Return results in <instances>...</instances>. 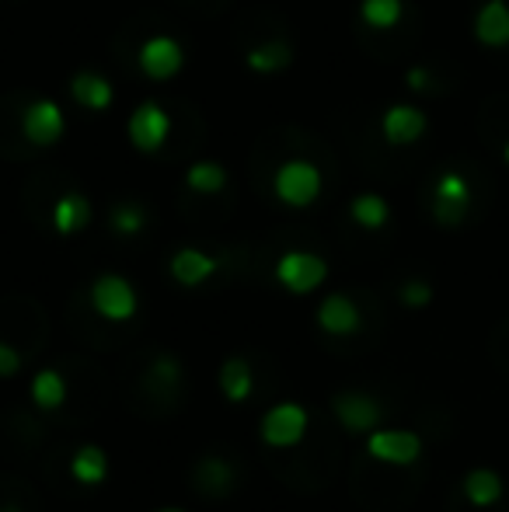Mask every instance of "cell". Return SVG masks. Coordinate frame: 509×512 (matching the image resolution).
Here are the masks:
<instances>
[{"mask_svg": "<svg viewBox=\"0 0 509 512\" xmlns=\"http://www.w3.org/2000/svg\"><path fill=\"white\" fill-rule=\"evenodd\" d=\"M70 474L81 485H98V481L109 478V457L98 446H81V450L70 457Z\"/></svg>", "mask_w": 509, "mask_h": 512, "instance_id": "cb8c5ba5", "label": "cell"}, {"mask_svg": "<svg viewBox=\"0 0 509 512\" xmlns=\"http://www.w3.org/2000/svg\"><path fill=\"white\" fill-rule=\"evenodd\" d=\"M471 182L461 171H443L433 182L429 192V209H433V220L440 227H461L471 213Z\"/></svg>", "mask_w": 509, "mask_h": 512, "instance_id": "7a4b0ae2", "label": "cell"}, {"mask_svg": "<svg viewBox=\"0 0 509 512\" xmlns=\"http://www.w3.org/2000/svg\"><path fill=\"white\" fill-rule=\"evenodd\" d=\"M332 415L339 418V425L346 432H374L377 422L384 418V408L377 405V398L360 391H346L332 398Z\"/></svg>", "mask_w": 509, "mask_h": 512, "instance_id": "7c38bea8", "label": "cell"}, {"mask_svg": "<svg viewBox=\"0 0 509 512\" xmlns=\"http://www.w3.org/2000/svg\"><path fill=\"white\" fill-rule=\"evenodd\" d=\"M185 189L199 196H217L227 189V168L220 161H196L185 171Z\"/></svg>", "mask_w": 509, "mask_h": 512, "instance_id": "603a6c76", "label": "cell"}, {"mask_svg": "<svg viewBox=\"0 0 509 512\" xmlns=\"http://www.w3.org/2000/svg\"><path fill=\"white\" fill-rule=\"evenodd\" d=\"M475 42L485 49H506L509 46V0H485L471 21Z\"/></svg>", "mask_w": 509, "mask_h": 512, "instance_id": "5bb4252c", "label": "cell"}, {"mask_svg": "<svg viewBox=\"0 0 509 512\" xmlns=\"http://www.w3.org/2000/svg\"><path fill=\"white\" fill-rule=\"evenodd\" d=\"M293 46L286 39H269V42H258L255 49H248L245 53V67L252 70V74H283L286 67L293 63Z\"/></svg>", "mask_w": 509, "mask_h": 512, "instance_id": "d6986e66", "label": "cell"}, {"mask_svg": "<svg viewBox=\"0 0 509 512\" xmlns=\"http://www.w3.org/2000/svg\"><path fill=\"white\" fill-rule=\"evenodd\" d=\"M318 328L335 338L356 335V331H360V307H356V300L346 297V293L325 297L318 307Z\"/></svg>", "mask_w": 509, "mask_h": 512, "instance_id": "9a60e30c", "label": "cell"}, {"mask_svg": "<svg viewBox=\"0 0 509 512\" xmlns=\"http://www.w3.org/2000/svg\"><path fill=\"white\" fill-rule=\"evenodd\" d=\"M49 223L60 237H74L81 230L91 227V199L81 196V192H63L53 203V213H49Z\"/></svg>", "mask_w": 509, "mask_h": 512, "instance_id": "e0dca14e", "label": "cell"}, {"mask_svg": "<svg viewBox=\"0 0 509 512\" xmlns=\"http://www.w3.org/2000/svg\"><path fill=\"white\" fill-rule=\"evenodd\" d=\"M21 370V349L0 338V377H14Z\"/></svg>", "mask_w": 509, "mask_h": 512, "instance_id": "f1b7e54d", "label": "cell"}, {"mask_svg": "<svg viewBox=\"0 0 509 512\" xmlns=\"http://www.w3.org/2000/svg\"><path fill=\"white\" fill-rule=\"evenodd\" d=\"M398 300L405 307H412V310H422L429 300H433V286H429L426 279H408V283H401Z\"/></svg>", "mask_w": 509, "mask_h": 512, "instance_id": "83f0119b", "label": "cell"}, {"mask_svg": "<svg viewBox=\"0 0 509 512\" xmlns=\"http://www.w3.org/2000/svg\"><path fill=\"white\" fill-rule=\"evenodd\" d=\"M136 63H140L143 77H150V81H171L185 67V46L175 35H150V39H143Z\"/></svg>", "mask_w": 509, "mask_h": 512, "instance_id": "ba28073f", "label": "cell"}, {"mask_svg": "<svg viewBox=\"0 0 509 512\" xmlns=\"http://www.w3.org/2000/svg\"><path fill=\"white\" fill-rule=\"evenodd\" d=\"M192 485L206 495V499H227L234 488V467L224 457H199L192 467Z\"/></svg>", "mask_w": 509, "mask_h": 512, "instance_id": "ac0fdd59", "label": "cell"}, {"mask_svg": "<svg viewBox=\"0 0 509 512\" xmlns=\"http://www.w3.org/2000/svg\"><path fill=\"white\" fill-rule=\"evenodd\" d=\"M503 161L509 164V140H506V147H503Z\"/></svg>", "mask_w": 509, "mask_h": 512, "instance_id": "1f68e13d", "label": "cell"}, {"mask_svg": "<svg viewBox=\"0 0 509 512\" xmlns=\"http://www.w3.org/2000/svg\"><path fill=\"white\" fill-rule=\"evenodd\" d=\"M126 136H129V143H133L136 154H161L164 143H168V136H171L168 108L161 102H154V98L140 102L126 122Z\"/></svg>", "mask_w": 509, "mask_h": 512, "instance_id": "3957f363", "label": "cell"}, {"mask_svg": "<svg viewBox=\"0 0 509 512\" xmlns=\"http://www.w3.org/2000/svg\"><path fill=\"white\" fill-rule=\"evenodd\" d=\"M360 18L374 32H391L405 18V0H360Z\"/></svg>", "mask_w": 509, "mask_h": 512, "instance_id": "d4e9b609", "label": "cell"}, {"mask_svg": "<svg viewBox=\"0 0 509 512\" xmlns=\"http://www.w3.org/2000/svg\"><path fill=\"white\" fill-rule=\"evenodd\" d=\"M220 391H224V398L234 401V405H241V401L252 398L255 377H252L248 359H241V356L224 359V366H220Z\"/></svg>", "mask_w": 509, "mask_h": 512, "instance_id": "ffe728a7", "label": "cell"}, {"mask_svg": "<svg viewBox=\"0 0 509 512\" xmlns=\"http://www.w3.org/2000/svg\"><path fill=\"white\" fill-rule=\"evenodd\" d=\"M109 227H112V234H119V237H136V234H143V227H147V209L136 206V203H119V206H112Z\"/></svg>", "mask_w": 509, "mask_h": 512, "instance_id": "4316f807", "label": "cell"}, {"mask_svg": "<svg viewBox=\"0 0 509 512\" xmlns=\"http://www.w3.org/2000/svg\"><path fill=\"white\" fill-rule=\"evenodd\" d=\"M67 133V115L53 98H35L32 105L21 112V136H25L32 147H56Z\"/></svg>", "mask_w": 509, "mask_h": 512, "instance_id": "52a82bcc", "label": "cell"}, {"mask_svg": "<svg viewBox=\"0 0 509 512\" xmlns=\"http://www.w3.org/2000/svg\"><path fill=\"white\" fill-rule=\"evenodd\" d=\"M426 129H429V115L419 105L398 102V105H387L381 115V136L391 147H412V143H419L426 136Z\"/></svg>", "mask_w": 509, "mask_h": 512, "instance_id": "30bf717a", "label": "cell"}, {"mask_svg": "<svg viewBox=\"0 0 509 512\" xmlns=\"http://www.w3.org/2000/svg\"><path fill=\"white\" fill-rule=\"evenodd\" d=\"M325 192V175L318 171V164L307 157H290L276 168L272 175V196L290 209H307L314 206Z\"/></svg>", "mask_w": 509, "mask_h": 512, "instance_id": "6da1fadb", "label": "cell"}, {"mask_svg": "<svg viewBox=\"0 0 509 512\" xmlns=\"http://www.w3.org/2000/svg\"><path fill=\"white\" fill-rule=\"evenodd\" d=\"M349 220L363 230H381L391 220V206L381 192H360V196L349 203Z\"/></svg>", "mask_w": 509, "mask_h": 512, "instance_id": "7402d4cb", "label": "cell"}, {"mask_svg": "<svg viewBox=\"0 0 509 512\" xmlns=\"http://www.w3.org/2000/svg\"><path fill=\"white\" fill-rule=\"evenodd\" d=\"M0 512H25L18 506V502H0Z\"/></svg>", "mask_w": 509, "mask_h": 512, "instance_id": "4dcf8cb0", "label": "cell"}, {"mask_svg": "<svg viewBox=\"0 0 509 512\" xmlns=\"http://www.w3.org/2000/svg\"><path fill=\"white\" fill-rule=\"evenodd\" d=\"M91 307H95V314L105 317V321L123 324L136 317L140 300H136V290L129 286V279L116 276V272H105V276H98L95 283H91Z\"/></svg>", "mask_w": 509, "mask_h": 512, "instance_id": "5b68a950", "label": "cell"}, {"mask_svg": "<svg viewBox=\"0 0 509 512\" xmlns=\"http://www.w3.org/2000/svg\"><path fill=\"white\" fill-rule=\"evenodd\" d=\"M405 88L415 91V95H426V91L433 88V74H429L426 67H408L405 70Z\"/></svg>", "mask_w": 509, "mask_h": 512, "instance_id": "f546056e", "label": "cell"}, {"mask_svg": "<svg viewBox=\"0 0 509 512\" xmlns=\"http://www.w3.org/2000/svg\"><path fill=\"white\" fill-rule=\"evenodd\" d=\"M325 279H328V262L321 255H311V251H286L276 262V283L283 290H290L293 297L314 293Z\"/></svg>", "mask_w": 509, "mask_h": 512, "instance_id": "8992f818", "label": "cell"}, {"mask_svg": "<svg viewBox=\"0 0 509 512\" xmlns=\"http://www.w3.org/2000/svg\"><path fill=\"white\" fill-rule=\"evenodd\" d=\"M182 380H185L182 363H178L171 352H161V356L150 359L147 373H143V391H147V398L154 401V405L175 411L178 391H182Z\"/></svg>", "mask_w": 509, "mask_h": 512, "instance_id": "8fae6325", "label": "cell"}, {"mask_svg": "<svg viewBox=\"0 0 509 512\" xmlns=\"http://www.w3.org/2000/svg\"><path fill=\"white\" fill-rule=\"evenodd\" d=\"M70 98H74L81 108H88V112H109L112 102H116V88H112L109 77L95 74V70H77L74 77H70Z\"/></svg>", "mask_w": 509, "mask_h": 512, "instance_id": "2e32d148", "label": "cell"}, {"mask_svg": "<svg viewBox=\"0 0 509 512\" xmlns=\"http://www.w3.org/2000/svg\"><path fill=\"white\" fill-rule=\"evenodd\" d=\"M307 425H311L307 408L297 405V401H283V405L265 411L258 432H262L265 446H272V450H290V446L304 443Z\"/></svg>", "mask_w": 509, "mask_h": 512, "instance_id": "277c9868", "label": "cell"}, {"mask_svg": "<svg viewBox=\"0 0 509 512\" xmlns=\"http://www.w3.org/2000/svg\"><path fill=\"white\" fill-rule=\"evenodd\" d=\"M32 401L42 411H56L67 401V377L60 370H39L32 377Z\"/></svg>", "mask_w": 509, "mask_h": 512, "instance_id": "484cf974", "label": "cell"}, {"mask_svg": "<svg viewBox=\"0 0 509 512\" xmlns=\"http://www.w3.org/2000/svg\"><path fill=\"white\" fill-rule=\"evenodd\" d=\"M157 512H185V509H157Z\"/></svg>", "mask_w": 509, "mask_h": 512, "instance_id": "d6a6232c", "label": "cell"}, {"mask_svg": "<svg viewBox=\"0 0 509 512\" xmlns=\"http://www.w3.org/2000/svg\"><path fill=\"white\" fill-rule=\"evenodd\" d=\"M464 499L478 509L496 506V502L503 499V478H499L496 471H489V467H475V471H468V478H464Z\"/></svg>", "mask_w": 509, "mask_h": 512, "instance_id": "44dd1931", "label": "cell"}, {"mask_svg": "<svg viewBox=\"0 0 509 512\" xmlns=\"http://www.w3.org/2000/svg\"><path fill=\"white\" fill-rule=\"evenodd\" d=\"M220 265H224V258L210 255V251L203 248H178L175 255H171V279H175L178 286H185V290H196V286L210 283L213 276L220 272Z\"/></svg>", "mask_w": 509, "mask_h": 512, "instance_id": "4fadbf2b", "label": "cell"}, {"mask_svg": "<svg viewBox=\"0 0 509 512\" xmlns=\"http://www.w3.org/2000/svg\"><path fill=\"white\" fill-rule=\"evenodd\" d=\"M367 453L387 467H412L422 457V436L412 429H374Z\"/></svg>", "mask_w": 509, "mask_h": 512, "instance_id": "9c48e42d", "label": "cell"}]
</instances>
